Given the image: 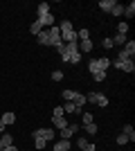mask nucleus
Masks as SVG:
<instances>
[{
    "label": "nucleus",
    "instance_id": "obj_1",
    "mask_svg": "<svg viewBox=\"0 0 135 151\" xmlns=\"http://www.w3.org/2000/svg\"><path fill=\"white\" fill-rule=\"evenodd\" d=\"M59 32H61V41L63 43H77V32H74V25L70 20H63L59 25Z\"/></svg>",
    "mask_w": 135,
    "mask_h": 151
},
{
    "label": "nucleus",
    "instance_id": "obj_2",
    "mask_svg": "<svg viewBox=\"0 0 135 151\" xmlns=\"http://www.w3.org/2000/svg\"><path fill=\"white\" fill-rule=\"evenodd\" d=\"M86 101H90V104H97V106H101V108L108 106V97H106L104 93H90V95H86Z\"/></svg>",
    "mask_w": 135,
    "mask_h": 151
},
{
    "label": "nucleus",
    "instance_id": "obj_3",
    "mask_svg": "<svg viewBox=\"0 0 135 151\" xmlns=\"http://www.w3.org/2000/svg\"><path fill=\"white\" fill-rule=\"evenodd\" d=\"M34 138H43L45 142H52V140L56 138V133H54V129H47V126H45V129H36V131L32 133Z\"/></svg>",
    "mask_w": 135,
    "mask_h": 151
},
{
    "label": "nucleus",
    "instance_id": "obj_4",
    "mask_svg": "<svg viewBox=\"0 0 135 151\" xmlns=\"http://www.w3.org/2000/svg\"><path fill=\"white\" fill-rule=\"evenodd\" d=\"M79 129H81V126H79V122H72V124H68L65 129H61V131H59V135H61V140H70L72 135L79 131Z\"/></svg>",
    "mask_w": 135,
    "mask_h": 151
},
{
    "label": "nucleus",
    "instance_id": "obj_5",
    "mask_svg": "<svg viewBox=\"0 0 135 151\" xmlns=\"http://www.w3.org/2000/svg\"><path fill=\"white\" fill-rule=\"evenodd\" d=\"M110 65H113V68H117V70H124V72H129V75H133V72H135V63H133V59H131V61H124V63H119V61H110Z\"/></svg>",
    "mask_w": 135,
    "mask_h": 151
},
{
    "label": "nucleus",
    "instance_id": "obj_6",
    "mask_svg": "<svg viewBox=\"0 0 135 151\" xmlns=\"http://www.w3.org/2000/svg\"><path fill=\"white\" fill-rule=\"evenodd\" d=\"M47 36H50V45H54V47L63 43V41H61V32H59V27H56V25L47 29Z\"/></svg>",
    "mask_w": 135,
    "mask_h": 151
},
{
    "label": "nucleus",
    "instance_id": "obj_7",
    "mask_svg": "<svg viewBox=\"0 0 135 151\" xmlns=\"http://www.w3.org/2000/svg\"><path fill=\"white\" fill-rule=\"evenodd\" d=\"M39 23H41V27H54V14H45V16H39Z\"/></svg>",
    "mask_w": 135,
    "mask_h": 151
},
{
    "label": "nucleus",
    "instance_id": "obj_8",
    "mask_svg": "<svg viewBox=\"0 0 135 151\" xmlns=\"http://www.w3.org/2000/svg\"><path fill=\"white\" fill-rule=\"evenodd\" d=\"M70 149H72L70 140H56L54 147H52V151H70Z\"/></svg>",
    "mask_w": 135,
    "mask_h": 151
},
{
    "label": "nucleus",
    "instance_id": "obj_9",
    "mask_svg": "<svg viewBox=\"0 0 135 151\" xmlns=\"http://www.w3.org/2000/svg\"><path fill=\"white\" fill-rule=\"evenodd\" d=\"M52 124L61 131V129H65V126H68V120H65L63 115H52Z\"/></svg>",
    "mask_w": 135,
    "mask_h": 151
},
{
    "label": "nucleus",
    "instance_id": "obj_10",
    "mask_svg": "<svg viewBox=\"0 0 135 151\" xmlns=\"http://www.w3.org/2000/svg\"><path fill=\"white\" fill-rule=\"evenodd\" d=\"M113 7H115V0H99V9H101V12L110 14V12H113Z\"/></svg>",
    "mask_w": 135,
    "mask_h": 151
},
{
    "label": "nucleus",
    "instance_id": "obj_11",
    "mask_svg": "<svg viewBox=\"0 0 135 151\" xmlns=\"http://www.w3.org/2000/svg\"><path fill=\"white\" fill-rule=\"evenodd\" d=\"M124 52H126V54H129L131 59H133V54H135V41H126V43H124V47H122Z\"/></svg>",
    "mask_w": 135,
    "mask_h": 151
},
{
    "label": "nucleus",
    "instance_id": "obj_12",
    "mask_svg": "<svg viewBox=\"0 0 135 151\" xmlns=\"http://www.w3.org/2000/svg\"><path fill=\"white\" fill-rule=\"evenodd\" d=\"M110 41H113V45H124L126 41H129V36H126V34H115Z\"/></svg>",
    "mask_w": 135,
    "mask_h": 151
},
{
    "label": "nucleus",
    "instance_id": "obj_13",
    "mask_svg": "<svg viewBox=\"0 0 135 151\" xmlns=\"http://www.w3.org/2000/svg\"><path fill=\"white\" fill-rule=\"evenodd\" d=\"M97 65H99V70H104V72H108V68H110V59H106V57L97 59Z\"/></svg>",
    "mask_w": 135,
    "mask_h": 151
},
{
    "label": "nucleus",
    "instance_id": "obj_14",
    "mask_svg": "<svg viewBox=\"0 0 135 151\" xmlns=\"http://www.w3.org/2000/svg\"><path fill=\"white\" fill-rule=\"evenodd\" d=\"M0 122H2L5 126H9V124H14V122H16V115H14V113H5L2 117H0Z\"/></svg>",
    "mask_w": 135,
    "mask_h": 151
},
{
    "label": "nucleus",
    "instance_id": "obj_15",
    "mask_svg": "<svg viewBox=\"0 0 135 151\" xmlns=\"http://www.w3.org/2000/svg\"><path fill=\"white\" fill-rule=\"evenodd\" d=\"M122 133H124V135H126V138L131 140V142H133V140H135V131H133V126H131V124H124Z\"/></svg>",
    "mask_w": 135,
    "mask_h": 151
},
{
    "label": "nucleus",
    "instance_id": "obj_16",
    "mask_svg": "<svg viewBox=\"0 0 135 151\" xmlns=\"http://www.w3.org/2000/svg\"><path fill=\"white\" fill-rule=\"evenodd\" d=\"M72 104H74V106H79V108H84V104H86V95L77 93V95H74V99H72Z\"/></svg>",
    "mask_w": 135,
    "mask_h": 151
},
{
    "label": "nucleus",
    "instance_id": "obj_17",
    "mask_svg": "<svg viewBox=\"0 0 135 151\" xmlns=\"http://www.w3.org/2000/svg\"><path fill=\"white\" fill-rule=\"evenodd\" d=\"M36 38H39L41 45H50V36H47V29H43L41 34H36Z\"/></svg>",
    "mask_w": 135,
    "mask_h": 151
},
{
    "label": "nucleus",
    "instance_id": "obj_18",
    "mask_svg": "<svg viewBox=\"0 0 135 151\" xmlns=\"http://www.w3.org/2000/svg\"><path fill=\"white\" fill-rule=\"evenodd\" d=\"M124 16H126V18H133L135 16V2H131V5L124 7Z\"/></svg>",
    "mask_w": 135,
    "mask_h": 151
},
{
    "label": "nucleus",
    "instance_id": "obj_19",
    "mask_svg": "<svg viewBox=\"0 0 135 151\" xmlns=\"http://www.w3.org/2000/svg\"><path fill=\"white\" fill-rule=\"evenodd\" d=\"M92 50V41H81V43H79V52H90Z\"/></svg>",
    "mask_w": 135,
    "mask_h": 151
},
{
    "label": "nucleus",
    "instance_id": "obj_20",
    "mask_svg": "<svg viewBox=\"0 0 135 151\" xmlns=\"http://www.w3.org/2000/svg\"><path fill=\"white\" fill-rule=\"evenodd\" d=\"M29 32H32L34 36H36V34H41V32H43V27H41V23H39V20H34L32 25H29Z\"/></svg>",
    "mask_w": 135,
    "mask_h": 151
},
{
    "label": "nucleus",
    "instance_id": "obj_21",
    "mask_svg": "<svg viewBox=\"0 0 135 151\" xmlns=\"http://www.w3.org/2000/svg\"><path fill=\"white\" fill-rule=\"evenodd\" d=\"M77 38H79V41H88V38H90V29H86V27H84V29H79Z\"/></svg>",
    "mask_w": 135,
    "mask_h": 151
},
{
    "label": "nucleus",
    "instance_id": "obj_22",
    "mask_svg": "<svg viewBox=\"0 0 135 151\" xmlns=\"http://www.w3.org/2000/svg\"><path fill=\"white\" fill-rule=\"evenodd\" d=\"M84 131H86V133H90V135H95V133H97V124H95V122H90V124H84Z\"/></svg>",
    "mask_w": 135,
    "mask_h": 151
},
{
    "label": "nucleus",
    "instance_id": "obj_23",
    "mask_svg": "<svg viewBox=\"0 0 135 151\" xmlns=\"http://www.w3.org/2000/svg\"><path fill=\"white\" fill-rule=\"evenodd\" d=\"M34 147H36V149H39V151H43L45 147H47V142H45L43 138H34Z\"/></svg>",
    "mask_w": 135,
    "mask_h": 151
},
{
    "label": "nucleus",
    "instance_id": "obj_24",
    "mask_svg": "<svg viewBox=\"0 0 135 151\" xmlns=\"http://www.w3.org/2000/svg\"><path fill=\"white\" fill-rule=\"evenodd\" d=\"M77 108H79V106H74L72 101H65V106H63V113H77Z\"/></svg>",
    "mask_w": 135,
    "mask_h": 151
},
{
    "label": "nucleus",
    "instance_id": "obj_25",
    "mask_svg": "<svg viewBox=\"0 0 135 151\" xmlns=\"http://www.w3.org/2000/svg\"><path fill=\"white\" fill-rule=\"evenodd\" d=\"M74 95H77L74 90H63V93H61V97H63L65 101H72V99H74Z\"/></svg>",
    "mask_w": 135,
    "mask_h": 151
},
{
    "label": "nucleus",
    "instance_id": "obj_26",
    "mask_svg": "<svg viewBox=\"0 0 135 151\" xmlns=\"http://www.w3.org/2000/svg\"><path fill=\"white\" fill-rule=\"evenodd\" d=\"M110 14H113V16H122V14H124V5L115 2V7H113V12H110Z\"/></svg>",
    "mask_w": 135,
    "mask_h": 151
},
{
    "label": "nucleus",
    "instance_id": "obj_27",
    "mask_svg": "<svg viewBox=\"0 0 135 151\" xmlns=\"http://www.w3.org/2000/svg\"><path fill=\"white\" fill-rule=\"evenodd\" d=\"M45 14H50V5H47V2H41L39 5V16H45Z\"/></svg>",
    "mask_w": 135,
    "mask_h": 151
},
{
    "label": "nucleus",
    "instance_id": "obj_28",
    "mask_svg": "<svg viewBox=\"0 0 135 151\" xmlns=\"http://www.w3.org/2000/svg\"><path fill=\"white\" fill-rule=\"evenodd\" d=\"M129 32V23H117V34H126Z\"/></svg>",
    "mask_w": 135,
    "mask_h": 151
},
{
    "label": "nucleus",
    "instance_id": "obj_29",
    "mask_svg": "<svg viewBox=\"0 0 135 151\" xmlns=\"http://www.w3.org/2000/svg\"><path fill=\"white\" fill-rule=\"evenodd\" d=\"M9 145H14V138L9 133H5V135H2V147H9Z\"/></svg>",
    "mask_w": 135,
    "mask_h": 151
},
{
    "label": "nucleus",
    "instance_id": "obj_30",
    "mask_svg": "<svg viewBox=\"0 0 135 151\" xmlns=\"http://www.w3.org/2000/svg\"><path fill=\"white\" fill-rule=\"evenodd\" d=\"M92 77H95V81H104V79H106V72H104V70H97Z\"/></svg>",
    "mask_w": 135,
    "mask_h": 151
},
{
    "label": "nucleus",
    "instance_id": "obj_31",
    "mask_svg": "<svg viewBox=\"0 0 135 151\" xmlns=\"http://www.w3.org/2000/svg\"><path fill=\"white\" fill-rule=\"evenodd\" d=\"M88 70H90V72H92V75H95L97 70H99V65H97V59H92V61L88 63Z\"/></svg>",
    "mask_w": 135,
    "mask_h": 151
},
{
    "label": "nucleus",
    "instance_id": "obj_32",
    "mask_svg": "<svg viewBox=\"0 0 135 151\" xmlns=\"http://www.w3.org/2000/svg\"><path fill=\"white\" fill-rule=\"evenodd\" d=\"M81 115H84V120H81V122H84V124H90V122H95V117H92V113H81Z\"/></svg>",
    "mask_w": 135,
    "mask_h": 151
},
{
    "label": "nucleus",
    "instance_id": "obj_33",
    "mask_svg": "<svg viewBox=\"0 0 135 151\" xmlns=\"http://www.w3.org/2000/svg\"><path fill=\"white\" fill-rule=\"evenodd\" d=\"M77 147L79 149H86V147H88V140L86 138H77Z\"/></svg>",
    "mask_w": 135,
    "mask_h": 151
},
{
    "label": "nucleus",
    "instance_id": "obj_34",
    "mask_svg": "<svg viewBox=\"0 0 135 151\" xmlns=\"http://www.w3.org/2000/svg\"><path fill=\"white\" fill-rule=\"evenodd\" d=\"M52 79H54V81H61V79H63V72H61V70H54V72H52Z\"/></svg>",
    "mask_w": 135,
    "mask_h": 151
},
{
    "label": "nucleus",
    "instance_id": "obj_35",
    "mask_svg": "<svg viewBox=\"0 0 135 151\" xmlns=\"http://www.w3.org/2000/svg\"><path fill=\"white\" fill-rule=\"evenodd\" d=\"M126 142H129V138H126L124 133H119V135H117V145L122 147V145H126Z\"/></svg>",
    "mask_w": 135,
    "mask_h": 151
},
{
    "label": "nucleus",
    "instance_id": "obj_36",
    "mask_svg": "<svg viewBox=\"0 0 135 151\" xmlns=\"http://www.w3.org/2000/svg\"><path fill=\"white\" fill-rule=\"evenodd\" d=\"M104 47H106V50H110V47H113V41H110V38H104Z\"/></svg>",
    "mask_w": 135,
    "mask_h": 151
},
{
    "label": "nucleus",
    "instance_id": "obj_37",
    "mask_svg": "<svg viewBox=\"0 0 135 151\" xmlns=\"http://www.w3.org/2000/svg\"><path fill=\"white\" fill-rule=\"evenodd\" d=\"M52 115H63V106H56L54 111H52Z\"/></svg>",
    "mask_w": 135,
    "mask_h": 151
},
{
    "label": "nucleus",
    "instance_id": "obj_38",
    "mask_svg": "<svg viewBox=\"0 0 135 151\" xmlns=\"http://www.w3.org/2000/svg\"><path fill=\"white\" fill-rule=\"evenodd\" d=\"M0 151H18V149H16V147H14V145H9V147H2V149H0Z\"/></svg>",
    "mask_w": 135,
    "mask_h": 151
},
{
    "label": "nucleus",
    "instance_id": "obj_39",
    "mask_svg": "<svg viewBox=\"0 0 135 151\" xmlns=\"http://www.w3.org/2000/svg\"><path fill=\"white\" fill-rule=\"evenodd\" d=\"M2 131H5V124H2V122H0V133H2Z\"/></svg>",
    "mask_w": 135,
    "mask_h": 151
},
{
    "label": "nucleus",
    "instance_id": "obj_40",
    "mask_svg": "<svg viewBox=\"0 0 135 151\" xmlns=\"http://www.w3.org/2000/svg\"><path fill=\"white\" fill-rule=\"evenodd\" d=\"M0 149H2V138H0Z\"/></svg>",
    "mask_w": 135,
    "mask_h": 151
},
{
    "label": "nucleus",
    "instance_id": "obj_41",
    "mask_svg": "<svg viewBox=\"0 0 135 151\" xmlns=\"http://www.w3.org/2000/svg\"><path fill=\"white\" fill-rule=\"evenodd\" d=\"M95 151H97V149H95Z\"/></svg>",
    "mask_w": 135,
    "mask_h": 151
}]
</instances>
